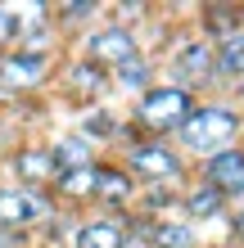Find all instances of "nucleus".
Instances as JSON below:
<instances>
[{"mask_svg":"<svg viewBox=\"0 0 244 248\" xmlns=\"http://www.w3.org/2000/svg\"><path fill=\"white\" fill-rule=\"evenodd\" d=\"M104 86H109L104 68H95L91 59H77L73 68H68V91H73V95H81V99H95V95H104Z\"/></svg>","mask_w":244,"mask_h":248,"instance_id":"2eb2a0df","label":"nucleus"},{"mask_svg":"<svg viewBox=\"0 0 244 248\" xmlns=\"http://www.w3.org/2000/svg\"><path fill=\"white\" fill-rule=\"evenodd\" d=\"M145 239H149V248H195V226L154 217V221L145 226Z\"/></svg>","mask_w":244,"mask_h":248,"instance_id":"4468645a","label":"nucleus"},{"mask_svg":"<svg viewBox=\"0 0 244 248\" xmlns=\"http://www.w3.org/2000/svg\"><path fill=\"white\" fill-rule=\"evenodd\" d=\"M14 171H18V185L27 189H41L59 176V163H54V154L46 144H32V149H18L14 154Z\"/></svg>","mask_w":244,"mask_h":248,"instance_id":"1a4fd4ad","label":"nucleus"},{"mask_svg":"<svg viewBox=\"0 0 244 248\" xmlns=\"http://www.w3.org/2000/svg\"><path fill=\"white\" fill-rule=\"evenodd\" d=\"M113 77H118V86H122V91H136V95H145L149 91V77H154V68H149V59H145V54H136V59H127V63H118V68H113Z\"/></svg>","mask_w":244,"mask_h":248,"instance_id":"f3484780","label":"nucleus"},{"mask_svg":"<svg viewBox=\"0 0 244 248\" xmlns=\"http://www.w3.org/2000/svg\"><path fill=\"white\" fill-rule=\"evenodd\" d=\"M95 199L99 203H113V208L131 203L136 199L131 171H127V167H113V163H95Z\"/></svg>","mask_w":244,"mask_h":248,"instance_id":"9b49d317","label":"nucleus"},{"mask_svg":"<svg viewBox=\"0 0 244 248\" xmlns=\"http://www.w3.org/2000/svg\"><path fill=\"white\" fill-rule=\"evenodd\" d=\"M91 14H95V5H91V0H73V5L64 9V18H91Z\"/></svg>","mask_w":244,"mask_h":248,"instance_id":"412c9836","label":"nucleus"},{"mask_svg":"<svg viewBox=\"0 0 244 248\" xmlns=\"http://www.w3.org/2000/svg\"><path fill=\"white\" fill-rule=\"evenodd\" d=\"M54 189H59V199H95V163L91 167H68L54 176Z\"/></svg>","mask_w":244,"mask_h":248,"instance_id":"dca6fc26","label":"nucleus"},{"mask_svg":"<svg viewBox=\"0 0 244 248\" xmlns=\"http://www.w3.org/2000/svg\"><path fill=\"white\" fill-rule=\"evenodd\" d=\"M212 77H226V81H240L244 77V27L226 32L212 50Z\"/></svg>","mask_w":244,"mask_h":248,"instance_id":"ddd939ff","label":"nucleus"},{"mask_svg":"<svg viewBox=\"0 0 244 248\" xmlns=\"http://www.w3.org/2000/svg\"><path fill=\"white\" fill-rule=\"evenodd\" d=\"M181 208H185V226H190V221H212V217H226V208H231V203H226L212 185H204V181H199V185H190V189H185Z\"/></svg>","mask_w":244,"mask_h":248,"instance_id":"f8f14e48","label":"nucleus"},{"mask_svg":"<svg viewBox=\"0 0 244 248\" xmlns=\"http://www.w3.org/2000/svg\"><path fill=\"white\" fill-rule=\"evenodd\" d=\"M240 95H244V77H240Z\"/></svg>","mask_w":244,"mask_h":248,"instance_id":"b1692460","label":"nucleus"},{"mask_svg":"<svg viewBox=\"0 0 244 248\" xmlns=\"http://www.w3.org/2000/svg\"><path fill=\"white\" fill-rule=\"evenodd\" d=\"M204 185H212L226 203H244V149H217L204 158Z\"/></svg>","mask_w":244,"mask_h":248,"instance_id":"6e6552de","label":"nucleus"},{"mask_svg":"<svg viewBox=\"0 0 244 248\" xmlns=\"http://www.w3.org/2000/svg\"><path fill=\"white\" fill-rule=\"evenodd\" d=\"M127 171H131V181H145V185H167V181L177 185L185 176V158L167 140H140L127 149Z\"/></svg>","mask_w":244,"mask_h":248,"instance_id":"7ed1b4c3","label":"nucleus"},{"mask_svg":"<svg viewBox=\"0 0 244 248\" xmlns=\"http://www.w3.org/2000/svg\"><path fill=\"white\" fill-rule=\"evenodd\" d=\"M122 244H127L122 217H91L73 230V248H122Z\"/></svg>","mask_w":244,"mask_h":248,"instance_id":"9d476101","label":"nucleus"},{"mask_svg":"<svg viewBox=\"0 0 244 248\" xmlns=\"http://www.w3.org/2000/svg\"><path fill=\"white\" fill-rule=\"evenodd\" d=\"M190 108H195L190 91H181V86H172V81H159V86H149V91L140 95L136 122L145 126L149 136H177L181 122L190 118Z\"/></svg>","mask_w":244,"mask_h":248,"instance_id":"f03ea898","label":"nucleus"},{"mask_svg":"<svg viewBox=\"0 0 244 248\" xmlns=\"http://www.w3.org/2000/svg\"><path fill=\"white\" fill-rule=\"evenodd\" d=\"M41 221H50V199L46 189H27V185H0V230H32Z\"/></svg>","mask_w":244,"mask_h":248,"instance_id":"20e7f679","label":"nucleus"},{"mask_svg":"<svg viewBox=\"0 0 244 248\" xmlns=\"http://www.w3.org/2000/svg\"><path fill=\"white\" fill-rule=\"evenodd\" d=\"M109 136H118V118H113L109 108L86 113V122H81V140H109Z\"/></svg>","mask_w":244,"mask_h":248,"instance_id":"6ab92c4d","label":"nucleus"},{"mask_svg":"<svg viewBox=\"0 0 244 248\" xmlns=\"http://www.w3.org/2000/svg\"><path fill=\"white\" fill-rule=\"evenodd\" d=\"M240 131H244V118H240L231 104H195L190 118L181 122L177 140L190 154L208 158V154H217V149H231V144L240 140Z\"/></svg>","mask_w":244,"mask_h":248,"instance_id":"f257e3e1","label":"nucleus"},{"mask_svg":"<svg viewBox=\"0 0 244 248\" xmlns=\"http://www.w3.org/2000/svg\"><path fill=\"white\" fill-rule=\"evenodd\" d=\"M136 54H140V41H136L131 27H122V23L95 27V32L81 41V59H91L95 68H118L127 59H136Z\"/></svg>","mask_w":244,"mask_h":248,"instance_id":"39448f33","label":"nucleus"},{"mask_svg":"<svg viewBox=\"0 0 244 248\" xmlns=\"http://www.w3.org/2000/svg\"><path fill=\"white\" fill-rule=\"evenodd\" d=\"M46 77H50V54H23V50L0 54V91L27 95L36 86H46Z\"/></svg>","mask_w":244,"mask_h":248,"instance_id":"0eeeda50","label":"nucleus"},{"mask_svg":"<svg viewBox=\"0 0 244 248\" xmlns=\"http://www.w3.org/2000/svg\"><path fill=\"white\" fill-rule=\"evenodd\" d=\"M50 154H54V163H59V171L68 167H91L95 158H91V140H81V136H68L59 144H50Z\"/></svg>","mask_w":244,"mask_h":248,"instance_id":"a211bd4d","label":"nucleus"},{"mask_svg":"<svg viewBox=\"0 0 244 248\" xmlns=\"http://www.w3.org/2000/svg\"><path fill=\"white\" fill-rule=\"evenodd\" d=\"M231 235L244 244V203H235V208H231Z\"/></svg>","mask_w":244,"mask_h":248,"instance_id":"4be33fe9","label":"nucleus"},{"mask_svg":"<svg viewBox=\"0 0 244 248\" xmlns=\"http://www.w3.org/2000/svg\"><path fill=\"white\" fill-rule=\"evenodd\" d=\"M122 248H149V239H145V226H140L136 235H131V230H127V244H122Z\"/></svg>","mask_w":244,"mask_h":248,"instance_id":"5701e85b","label":"nucleus"},{"mask_svg":"<svg viewBox=\"0 0 244 248\" xmlns=\"http://www.w3.org/2000/svg\"><path fill=\"white\" fill-rule=\"evenodd\" d=\"M5 46H18V9L14 5H0V50Z\"/></svg>","mask_w":244,"mask_h":248,"instance_id":"aec40b11","label":"nucleus"},{"mask_svg":"<svg viewBox=\"0 0 244 248\" xmlns=\"http://www.w3.org/2000/svg\"><path fill=\"white\" fill-rule=\"evenodd\" d=\"M167 68H172V86H181V91H190L199 81H212V41L208 36H181Z\"/></svg>","mask_w":244,"mask_h":248,"instance_id":"423d86ee","label":"nucleus"}]
</instances>
